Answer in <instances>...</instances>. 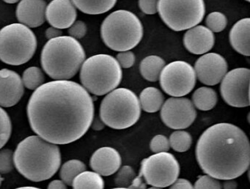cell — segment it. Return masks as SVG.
<instances>
[{"label": "cell", "mask_w": 250, "mask_h": 189, "mask_svg": "<svg viewBox=\"0 0 250 189\" xmlns=\"http://www.w3.org/2000/svg\"><path fill=\"white\" fill-rule=\"evenodd\" d=\"M179 174V163L172 154L167 152L155 153L141 163L140 174L146 183L153 187L171 186Z\"/></svg>", "instance_id": "10"}, {"label": "cell", "mask_w": 250, "mask_h": 189, "mask_svg": "<svg viewBox=\"0 0 250 189\" xmlns=\"http://www.w3.org/2000/svg\"><path fill=\"white\" fill-rule=\"evenodd\" d=\"M37 49V38L25 25L12 23L0 30V60L21 65L31 60Z\"/></svg>", "instance_id": "8"}, {"label": "cell", "mask_w": 250, "mask_h": 189, "mask_svg": "<svg viewBox=\"0 0 250 189\" xmlns=\"http://www.w3.org/2000/svg\"><path fill=\"white\" fill-rule=\"evenodd\" d=\"M196 79L194 67L189 63L181 60L165 64L159 76L161 87L172 97L188 95L194 89Z\"/></svg>", "instance_id": "11"}, {"label": "cell", "mask_w": 250, "mask_h": 189, "mask_svg": "<svg viewBox=\"0 0 250 189\" xmlns=\"http://www.w3.org/2000/svg\"><path fill=\"white\" fill-rule=\"evenodd\" d=\"M76 8L89 15H100L115 7L118 0H71Z\"/></svg>", "instance_id": "23"}, {"label": "cell", "mask_w": 250, "mask_h": 189, "mask_svg": "<svg viewBox=\"0 0 250 189\" xmlns=\"http://www.w3.org/2000/svg\"><path fill=\"white\" fill-rule=\"evenodd\" d=\"M163 94L159 89L149 86L142 91L140 93V106L145 111L148 113L156 112L162 108L164 104Z\"/></svg>", "instance_id": "22"}, {"label": "cell", "mask_w": 250, "mask_h": 189, "mask_svg": "<svg viewBox=\"0 0 250 189\" xmlns=\"http://www.w3.org/2000/svg\"><path fill=\"white\" fill-rule=\"evenodd\" d=\"M237 183L233 180H226L223 183L224 189H236Z\"/></svg>", "instance_id": "42"}, {"label": "cell", "mask_w": 250, "mask_h": 189, "mask_svg": "<svg viewBox=\"0 0 250 189\" xmlns=\"http://www.w3.org/2000/svg\"><path fill=\"white\" fill-rule=\"evenodd\" d=\"M217 101V94L212 88L202 86L196 89L193 93V105L201 111L212 109L216 105Z\"/></svg>", "instance_id": "24"}, {"label": "cell", "mask_w": 250, "mask_h": 189, "mask_svg": "<svg viewBox=\"0 0 250 189\" xmlns=\"http://www.w3.org/2000/svg\"><path fill=\"white\" fill-rule=\"evenodd\" d=\"M3 1L8 4H14V3L18 2L20 0H3Z\"/></svg>", "instance_id": "44"}, {"label": "cell", "mask_w": 250, "mask_h": 189, "mask_svg": "<svg viewBox=\"0 0 250 189\" xmlns=\"http://www.w3.org/2000/svg\"><path fill=\"white\" fill-rule=\"evenodd\" d=\"M27 116L38 136L55 145H66L78 140L88 130L94 117V104L80 84L53 81L33 92Z\"/></svg>", "instance_id": "1"}, {"label": "cell", "mask_w": 250, "mask_h": 189, "mask_svg": "<svg viewBox=\"0 0 250 189\" xmlns=\"http://www.w3.org/2000/svg\"><path fill=\"white\" fill-rule=\"evenodd\" d=\"M159 0H139V7L145 14L153 15L157 13Z\"/></svg>", "instance_id": "37"}, {"label": "cell", "mask_w": 250, "mask_h": 189, "mask_svg": "<svg viewBox=\"0 0 250 189\" xmlns=\"http://www.w3.org/2000/svg\"><path fill=\"white\" fill-rule=\"evenodd\" d=\"M250 70L247 67L232 69L221 81L220 92L224 101L231 106L250 105Z\"/></svg>", "instance_id": "12"}, {"label": "cell", "mask_w": 250, "mask_h": 189, "mask_svg": "<svg viewBox=\"0 0 250 189\" xmlns=\"http://www.w3.org/2000/svg\"><path fill=\"white\" fill-rule=\"evenodd\" d=\"M169 189H194L191 183L186 179H177Z\"/></svg>", "instance_id": "38"}, {"label": "cell", "mask_w": 250, "mask_h": 189, "mask_svg": "<svg viewBox=\"0 0 250 189\" xmlns=\"http://www.w3.org/2000/svg\"><path fill=\"white\" fill-rule=\"evenodd\" d=\"M169 142L164 135H156L152 139L150 144V149L155 153L167 152L169 149Z\"/></svg>", "instance_id": "33"}, {"label": "cell", "mask_w": 250, "mask_h": 189, "mask_svg": "<svg viewBox=\"0 0 250 189\" xmlns=\"http://www.w3.org/2000/svg\"><path fill=\"white\" fill-rule=\"evenodd\" d=\"M14 167L13 151L9 149H0V174L11 172Z\"/></svg>", "instance_id": "32"}, {"label": "cell", "mask_w": 250, "mask_h": 189, "mask_svg": "<svg viewBox=\"0 0 250 189\" xmlns=\"http://www.w3.org/2000/svg\"><path fill=\"white\" fill-rule=\"evenodd\" d=\"M250 18L238 21L229 32V42L232 48L241 55H250Z\"/></svg>", "instance_id": "20"}, {"label": "cell", "mask_w": 250, "mask_h": 189, "mask_svg": "<svg viewBox=\"0 0 250 189\" xmlns=\"http://www.w3.org/2000/svg\"><path fill=\"white\" fill-rule=\"evenodd\" d=\"M125 189V188H115V189Z\"/></svg>", "instance_id": "47"}, {"label": "cell", "mask_w": 250, "mask_h": 189, "mask_svg": "<svg viewBox=\"0 0 250 189\" xmlns=\"http://www.w3.org/2000/svg\"><path fill=\"white\" fill-rule=\"evenodd\" d=\"M90 164L93 171L100 175H112L121 167V155L114 148L101 147L93 154Z\"/></svg>", "instance_id": "19"}, {"label": "cell", "mask_w": 250, "mask_h": 189, "mask_svg": "<svg viewBox=\"0 0 250 189\" xmlns=\"http://www.w3.org/2000/svg\"><path fill=\"white\" fill-rule=\"evenodd\" d=\"M47 189H67V186L62 180H55L49 183Z\"/></svg>", "instance_id": "41"}, {"label": "cell", "mask_w": 250, "mask_h": 189, "mask_svg": "<svg viewBox=\"0 0 250 189\" xmlns=\"http://www.w3.org/2000/svg\"><path fill=\"white\" fill-rule=\"evenodd\" d=\"M197 112L192 102L184 97H172L167 100L161 108L163 123L172 129L189 127L195 120Z\"/></svg>", "instance_id": "13"}, {"label": "cell", "mask_w": 250, "mask_h": 189, "mask_svg": "<svg viewBox=\"0 0 250 189\" xmlns=\"http://www.w3.org/2000/svg\"><path fill=\"white\" fill-rule=\"evenodd\" d=\"M85 170L86 166L83 161L77 159L70 160L61 167V177L65 184L72 186L74 178Z\"/></svg>", "instance_id": "26"}, {"label": "cell", "mask_w": 250, "mask_h": 189, "mask_svg": "<svg viewBox=\"0 0 250 189\" xmlns=\"http://www.w3.org/2000/svg\"><path fill=\"white\" fill-rule=\"evenodd\" d=\"M116 60L123 68H130L135 63V55L131 51H121L117 55Z\"/></svg>", "instance_id": "36"}, {"label": "cell", "mask_w": 250, "mask_h": 189, "mask_svg": "<svg viewBox=\"0 0 250 189\" xmlns=\"http://www.w3.org/2000/svg\"><path fill=\"white\" fill-rule=\"evenodd\" d=\"M228 63L220 54L206 53L199 57L194 64L196 77L208 86L217 84L228 73Z\"/></svg>", "instance_id": "14"}, {"label": "cell", "mask_w": 250, "mask_h": 189, "mask_svg": "<svg viewBox=\"0 0 250 189\" xmlns=\"http://www.w3.org/2000/svg\"><path fill=\"white\" fill-rule=\"evenodd\" d=\"M130 189H146V184L141 175L137 176L134 178L132 184L129 187Z\"/></svg>", "instance_id": "40"}, {"label": "cell", "mask_w": 250, "mask_h": 189, "mask_svg": "<svg viewBox=\"0 0 250 189\" xmlns=\"http://www.w3.org/2000/svg\"><path fill=\"white\" fill-rule=\"evenodd\" d=\"M16 189H41L39 188L32 187V186H25V187L17 188Z\"/></svg>", "instance_id": "43"}, {"label": "cell", "mask_w": 250, "mask_h": 189, "mask_svg": "<svg viewBox=\"0 0 250 189\" xmlns=\"http://www.w3.org/2000/svg\"><path fill=\"white\" fill-rule=\"evenodd\" d=\"M62 32L61 29H58V28L51 27L48 28L45 32L46 35V38L48 40L55 39V38H59V37L62 36Z\"/></svg>", "instance_id": "39"}, {"label": "cell", "mask_w": 250, "mask_h": 189, "mask_svg": "<svg viewBox=\"0 0 250 189\" xmlns=\"http://www.w3.org/2000/svg\"><path fill=\"white\" fill-rule=\"evenodd\" d=\"M2 180H3V179H2V177H1V174H0V186H1V184H2Z\"/></svg>", "instance_id": "45"}, {"label": "cell", "mask_w": 250, "mask_h": 189, "mask_svg": "<svg viewBox=\"0 0 250 189\" xmlns=\"http://www.w3.org/2000/svg\"><path fill=\"white\" fill-rule=\"evenodd\" d=\"M12 124L8 113L0 106V149L11 137Z\"/></svg>", "instance_id": "29"}, {"label": "cell", "mask_w": 250, "mask_h": 189, "mask_svg": "<svg viewBox=\"0 0 250 189\" xmlns=\"http://www.w3.org/2000/svg\"><path fill=\"white\" fill-rule=\"evenodd\" d=\"M214 42L213 32L203 25H197L187 29L184 34V46L191 54H206L213 48Z\"/></svg>", "instance_id": "17"}, {"label": "cell", "mask_w": 250, "mask_h": 189, "mask_svg": "<svg viewBox=\"0 0 250 189\" xmlns=\"http://www.w3.org/2000/svg\"><path fill=\"white\" fill-rule=\"evenodd\" d=\"M194 189H222L220 183L209 175L200 176L194 184Z\"/></svg>", "instance_id": "34"}, {"label": "cell", "mask_w": 250, "mask_h": 189, "mask_svg": "<svg viewBox=\"0 0 250 189\" xmlns=\"http://www.w3.org/2000/svg\"><path fill=\"white\" fill-rule=\"evenodd\" d=\"M77 17V8L71 0H52L46 6V19L53 27L68 29Z\"/></svg>", "instance_id": "16"}, {"label": "cell", "mask_w": 250, "mask_h": 189, "mask_svg": "<svg viewBox=\"0 0 250 189\" xmlns=\"http://www.w3.org/2000/svg\"><path fill=\"white\" fill-rule=\"evenodd\" d=\"M101 35L103 42L110 49L119 52L130 51L143 38V23L132 12L116 10L104 20Z\"/></svg>", "instance_id": "5"}, {"label": "cell", "mask_w": 250, "mask_h": 189, "mask_svg": "<svg viewBox=\"0 0 250 189\" xmlns=\"http://www.w3.org/2000/svg\"><path fill=\"white\" fill-rule=\"evenodd\" d=\"M24 89L21 78L17 72L0 70V106L11 107L20 102Z\"/></svg>", "instance_id": "15"}, {"label": "cell", "mask_w": 250, "mask_h": 189, "mask_svg": "<svg viewBox=\"0 0 250 189\" xmlns=\"http://www.w3.org/2000/svg\"><path fill=\"white\" fill-rule=\"evenodd\" d=\"M23 84L27 89L34 90L43 84L45 76L43 72L38 67H30L23 73Z\"/></svg>", "instance_id": "27"}, {"label": "cell", "mask_w": 250, "mask_h": 189, "mask_svg": "<svg viewBox=\"0 0 250 189\" xmlns=\"http://www.w3.org/2000/svg\"><path fill=\"white\" fill-rule=\"evenodd\" d=\"M87 25L83 21H76L69 28L68 34L75 39H82L87 33Z\"/></svg>", "instance_id": "35"}, {"label": "cell", "mask_w": 250, "mask_h": 189, "mask_svg": "<svg viewBox=\"0 0 250 189\" xmlns=\"http://www.w3.org/2000/svg\"><path fill=\"white\" fill-rule=\"evenodd\" d=\"M72 186L74 189H104V181L98 173L84 171L74 178Z\"/></svg>", "instance_id": "25"}, {"label": "cell", "mask_w": 250, "mask_h": 189, "mask_svg": "<svg viewBox=\"0 0 250 189\" xmlns=\"http://www.w3.org/2000/svg\"><path fill=\"white\" fill-rule=\"evenodd\" d=\"M207 27L213 32H220L226 28L228 19L221 12H212L206 19Z\"/></svg>", "instance_id": "30"}, {"label": "cell", "mask_w": 250, "mask_h": 189, "mask_svg": "<svg viewBox=\"0 0 250 189\" xmlns=\"http://www.w3.org/2000/svg\"><path fill=\"white\" fill-rule=\"evenodd\" d=\"M165 64L166 63L165 60L159 56H147L140 63V73L148 82H156L159 80L161 72L163 70Z\"/></svg>", "instance_id": "21"}, {"label": "cell", "mask_w": 250, "mask_h": 189, "mask_svg": "<svg viewBox=\"0 0 250 189\" xmlns=\"http://www.w3.org/2000/svg\"><path fill=\"white\" fill-rule=\"evenodd\" d=\"M161 189V188H158V187H151V188H150V189Z\"/></svg>", "instance_id": "46"}, {"label": "cell", "mask_w": 250, "mask_h": 189, "mask_svg": "<svg viewBox=\"0 0 250 189\" xmlns=\"http://www.w3.org/2000/svg\"><path fill=\"white\" fill-rule=\"evenodd\" d=\"M137 177L134 169L130 166H124L118 171L115 182L118 188L129 189L134 178Z\"/></svg>", "instance_id": "31"}, {"label": "cell", "mask_w": 250, "mask_h": 189, "mask_svg": "<svg viewBox=\"0 0 250 189\" xmlns=\"http://www.w3.org/2000/svg\"><path fill=\"white\" fill-rule=\"evenodd\" d=\"M80 69L83 87L93 95H106L116 89L122 81V69L116 58L109 54L89 57Z\"/></svg>", "instance_id": "6"}, {"label": "cell", "mask_w": 250, "mask_h": 189, "mask_svg": "<svg viewBox=\"0 0 250 189\" xmlns=\"http://www.w3.org/2000/svg\"><path fill=\"white\" fill-rule=\"evenodd\" d=\"M82 44L71 36L49 40L41 56L42 67L55 80H68L75 76L85 60Z\"/></svg>", "instance_id": "4"}, {"label": "cell", "mask_w": 250, "mask_h": 189, "mask_svg": "<svg viewBox=\"0 0 250 189\" xmlns=\"http://www.w3.org/2000/svg\"><path fill=\"white\" fill-rule=\"evenodd\" d=\"M46 2L44 0H21L17 7V18L29 28L39 27L46 21Z\"/></svg>", "instance_id": "18"}, {"label": "cell", "mask_w": 250, "mask_h": 189, "mask_svg": "<svg viewBox=\"0 0 250 189\" xmlns=\"http://www.w3.org/2000/svg\"><path fill=\"white\" fill-rule=\"evenodd\" d=\"M141 106L138 97L131 89L118 88L102 100L100 117L102 122L114 129L134 126L140 117Z\"/></svg>", "instance_id": "7"}, {"label": "cell", "mask_w": 250, "mask_h": 189, "mask_svg": "<svg viewBox=\"0 0 250 189\" xmlns=\"http://www.w3.org/2000/svg\"><path fill=\"white\" fill-rule=\"evenodd\" d=\"M196 157L208 175L219 180H234L250 166V142L246 133L235 125L218 123L200 136Z\"/></svg>", "instance_id": "2"}, {"label": "cell", "mask_w": 250, "mask_h": 189, "mask_svg": "<svg viewBox=\"0 0 250 189\" xmlns=\"http://www.w3.org/2000/svg\"><path fill=\"white\" fill-rule=\"evenodd\" d=\"M157 11L165 24L175 32L197 26L206 13L204 0H159Z\"/></svg>", "instance_id": "9"}, {"label": "cell", "mask_w": 250, "mask_h": 189, "mask_svg": "<svg viewBox=\"0 0 250 189\" xmlns=\"http://www.w3.org/2000/svg\"><path fill=\"white\" fill-rule=\"evenodd\" d=\"M246 1H248V2H249V1H250V0H246Z\"/></svg>", "instance_id": "48"}, {"label": "cell", "mask_w": 250, "mask_h": 189, "mask_svg": "<svg viewBox=\"0 0 250 189\" xmlns=\"http://www.w3.org/2000/svg\"><path fill=\"white\" fill-rule=\"evenodd\" d=\"M169 145L177 152H186L189 149L192 143L191 136L184 130L173 132L169 137Z\"/></svg>", "instance_id": "28"}, {"label": "cell", "mask_w": 250, "mask_h": 189, "mask_svg": "<svg viewBox=\"0 0 250 189\" xmlns=\"http://www.w3.org/2000/svg\"><path fill=\"white\" fill-rule=\"evenodd\" d=\"M14 166L20 174L33 182L51 178L61 164L58 145L39 136H30L21 141L14 153Z\"/></svg>", "instance_id": "3"}]
</instances>
